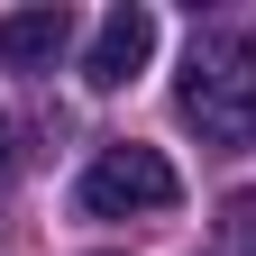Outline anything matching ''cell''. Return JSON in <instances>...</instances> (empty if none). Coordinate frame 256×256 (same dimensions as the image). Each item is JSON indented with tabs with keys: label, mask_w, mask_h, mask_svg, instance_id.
Returning <instances> with one entry per match:
<instances>
[{
	"label": "cell",
	"mask_w": 256,
	"mask_h": 256,
	"mask_svg": "<svg viewBox=\"0 0 256 256\" xmlns=\"http://www.w3.org/2000/svg\"><path fill=\"white\" fill-rule=\"evenodd\" d=\"M183 128H202V146H256V46L238 28H202L174 82Z\"/></svg>",
	"instance_id": "6da1fadb"
},
{
	"label": "cell",
	"mask_w": 256,
	"mask_h": 256,
	"mask_svg": "<svg viewBox=\"0 0 256 256\" xmlns=\"http://www.w3.org/2000/svg\"><path fill=\"white\" fill-rule=\"evenodd\" d=\"M174 202H183L174 165H165L156 146H138V138L101 146V156H92V174H82V210H92V220H128V210H174Z\"/></svg>",
	"instance_id": "7a4b0ae2"
},
{
	"label": "cell",
	"mask_w": 256,
	"mask_h": 256,
	"mask_svg": "<svg viewBox=\"0 0 256 256\" xmlns=\"http://www.w3.org/2000/svg\"><path fill=\"white\" fill-rule=\"evenodd\" d=\"M146 55H156V10H146V0H119V10L92 28L82 82H92V92H119L128 74H146Z\"/></svg>",
	"instance_id": "3957f363"
},
{
	"label": "cell",
	"mask_w": 256,
	"mask_h": 256,
	"mask_svg": "<svg viewBox=\"0 0 256 256\" xmlns=\"http://www.w3.org/2000/svg\"><path fill=\"white\" fill-rule=\"evenodd\" d=\"M64 46H74V10H64V0L0 10V64H10V74H55Z\"/></svg>",
	"instance_id": "277c9868"
},
{
	"label": "cell",
	"mask_w": 256,
	"mask_h": 256,
	"mask_svg": "<svg viewBox=\"0 0 256 256\" xmlns=\"http://www.w3.org/2000/svg\"><path fill=\"white\" fill-rule=\"evenodd\" d=\"M220 238H229V256H256V192H229L220 202Z\"/></svg>",
	"instance_id": "5b68a950"
},
{
	"label": "cell",
	"mask_w": 256,
	"mask_h": 256,
	"mask_svg": "<svg viewBox=\"0 0 256 256\" xmlns=\"http://www.w3.org/2000/svg\"><path fill=\"white\" fill-rule=\"evenodd\" d=\"M10 174H18V128L0 119V183H10Z\"/></svg>",
	"instance_id": "8992f818"
}]
</instances>
